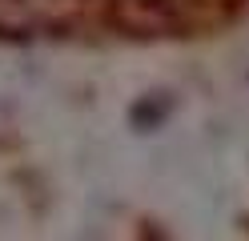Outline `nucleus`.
Here are the masks:
<instances>
[{
    "label": "nucleus",
    "instance_id": "obj_1",
    "mask_svg": "<svg viewBox=\"0 0 249 241\" xmlns=\"http://www.w3.org/2000/svg\"><path fill=\"white\" fill-rule=\"evenodd\" d=\"M113 24L129 37H177L185 28V12L177 0H117Z\"/></svg>",
    "mask_w": 249,
    "mask_h": 241
},
{
    "label": "nucleus",
    "instance_id": "obj_2",
    "mask_svg": "<svg viewBox=\"0 0 249 241\" xmlns=\"http://www.w3.org/2000/svg\"><path fill=\"white\" fill-rule=\"evenodd\" d=\"M165 112H169V105L165 101H141V105H133V125L137 129H157L161 121H165Z\"/></svg>",
    "mask_w": 249,
    "mask_h": 241
}]
</instances>
